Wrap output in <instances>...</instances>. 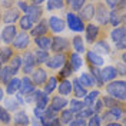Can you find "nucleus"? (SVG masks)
I'll return each mask as SVG.
<instances>
[{"label":"nucleus","mask_w":126,"mask_h":126,"mask_svg":"<svg viewBox=\"0 0 126 126\" xmlns=\"http://www.w3.org/2000/svg\"><path fill=\"white\" fill-rule=\"evenodd\" d=\"M89 69H90L92 78L94 79V85H97L99 87H102L103 82H102V78H100V69H99V67H93V66H89Z\"/></svg>","instance_id":"45"},{"label":"nucleus","mask_w":126,"mask_h":126,"mask_svg":"<svg viewBox=\"0 0 126 126\" xmlns=\"http://www.w3.org/2000/svg\"><path fill=\"white\" fill-rule=\"evenodd\" d=\"M85 33H86V40L87 43L93 45L94 42L97 40L99 34H100V29L97 24H93V23H87V26H85Z\"/></svg>","instance_id":"14"},{"label":"nucleus","mask_w":126,"mask_h":126,"mask_svg":"<svg viewBox=\"0 0 126 126\" xmlns=\"http://www.w3.org/2000/svg\"><path fill=\"white\" fill-rule=\"evenodd\" d=\"M72 75H73V70H72L69 62H66V63H64V66L59 70V78H57V79H60V80H66L67 78H70Z\"/></svg>","instance_id":"41"},{"label":"nucleus","mask_w":126,"mask_h":126,"mask_svg":"<svg viewBox=\"0 0 126 126\" xmlns=\"http://www.w3.org/2000/svg\"><path fill=\"white\" fill-rule=\"evenodd\" d=\"M22 17L20 15V10L17 7H10V9H6L4 15L1 16L3 19V23H6V26H10V24H15V22H19V19Z\"/></svg>","instance_id":"10"},{"label":"nucleus","mask_w":126,"mask_h":126,"mask_svg":"<svg viewBox=\"0 0 126 126\" xmlns=\"http://www.w3.org/2000/svg\"><path fill=\"white\" fill-rule=\"evenodd\" d=\"M13 122H15L16 126H27L30 125V119L26 115L24 110H19L15 113V118H13Z\"/></svg>","instance_id":"26"},{"label":"nucleus","mask_w":126,"mask_h":126,"mask_svg":"<svg viewBox=\"0 0 126 126\" xmlns=\"http://www.w3.org/2000/svg\"><path fill=\"white\" fill-rule=\"evenodd\" d=\"M102 108H103V103H102V99H96V102L93 103L92 109H93V113L94 115H99L102 112Z\"/></svg>","instance_id":"51"},{"label":"nucleus","mask_w":126,"mask_h":126,"mask_svg":"<svg viewBox=\"0 0 126 126\" xmlns=\"http://www.w3.org/2000/svg\"><path fill=\"white\" fill-rule=\"evenodd\" d=\"M49 125L50 126H62V123H60L59 118H56V119H53V120H49Z\"/></svg>","instance_id":"57"},{"label":"nucleus","mask_w":126,"mask_h":126,"mask_svg":"<svg viewBox=\"0 0 126 126\" xmlns=\"http://www.w3.org/2000/svg\"><path fill=\"white\" fill-rule=\"evenodd\" d=\"M34 45L37 46L39 50H45V52H49L50 50V46H52V37L47 34V36H42V37H36L34 39Z\"/></svg>","instance_id":"23"},{"label":"nucleus","mask_w":126,"mask_h":126,"mask_svg":"<svg viewBox=\"0 0 126 126\" xmlns=\"http://www.w3.org/2000/svg\"><path fill=\"white\" fill-rule=\"evenodd\" d=\"M12 45H13L12 49L19 50V52L27 49V47L30 46V36H29V33H27V32H20V33H17V36L15 37V40H13Z\"/></svg>","instance_id":"5"},{"label":"nucleus","mask_w":126,"mask_h":126,"mask_svg":"<svg viewBox=\"0 0 126 126\" xmlns=\"http://www.w3.org/2000/svg\"><path fill=\"white\" fill-rule=\"evenodd\" d=\"M118 76V70H116V67H113V66H106V67H103L100 69V78H102V82H112L113 79H116Z\"/></svg>","instance_id":"21"},{"label":"nucleus","mask_w":126,"mask_h":126,"mask_svg":"<svg viewBox=\"0 0 126 126\" xmlns=\"http://www.w3.org/2000/svg\"><path fill=\"white\" fill-rule=\"evenodd\" d=\"M123 113H125V110H123V108L119 105L116 108L108 109L102 116H100V119H102V120H106L108 123H109V122H118L119 119L123 118Z\"/></svg>","instance_id":"6"},{"label":"nucleus","mask_w":126,"mask_h":126,"mask_svg":"<svg viewBox=\"0 0 126 126\" xmlns=\"http://www.w3.org/2000/svg\"><path fill=\"white\" fill-rule=\"evenodd\" d=\"M120 56H122V57H120V59H122V62H125V59H126V55H125V53H122Z\"/></svg>","instance_id":"62"},{"label":"nucleus","mask_w":126,"mask_h":126,"mask_svg":"<svg viewBox=\"0 0 126 126\" xmlns=\"http://www.w3.org/2000/svg\"><path fill=\"white\" fill-rule=\"evenodd\" d=\"M86 60L89 62L90 66H93V67H99V66H103V57L100 55H97V53H94L93 50H87L86 52Z\"/></svg>","instance_id":"22"},{"label":"nucleus","mask_w":126,"mask_h":126,"mask_svg":"<svg viewBox=\"0 0 126 126\" xmlns=\"http://www.w3.org/2000/svg\"><path fill=\"white\" fill-rule=\"evenodd\" d=\"M34 24L32 23L30 20H29V17L26 15H23L20 19H19V27L22 29V32H27V30H32V27H33Z\"/></svg>","instance_id":"43"},{"label":"nucleus","mask_w":126,"mask_h":126,"mask_svg":"<svg viewBox=\"0 0 126 126\" xmlns=\"http://www.w3.org/2000/svg\"><path fill=\"white\" fill-rule=\"evenodd\" d=\"M69 47H70V42L66 37H62V36L52 37V46H50V49L55 53H64Z\"/></svg>","instance_id":"8"},{"label":"nucleus","mask_w":126,"mask_h":126,"mask_svg":"<svg viewBox=\"0 0 126 126\" xmlns=\"http://www.w3.org/2000/svg\"><path fill=\"white\" fill-rule=\"evenodd\" d=\"M66 62H67V57H66L64 53H55L47 59L46 66L52 70H60Z\"/></svg>","instance_id":"4"},{"label":"nucleus","mask_w":126,"mask_h":126,"mask_svg":"<svg viewBox=\"0 0 126 126\" xmlns=\"http://www.w3.org/2000/svg\"><path fill=\"white\" fill-rule=\"evenodd\" d=\"M13 78H15V76L12 75V69H10V66H6V64L1 66V69H0V82L4 83V85H7Z\"/></svg>","instance_id":"34"},{"label":"nucleus","mask_w":126,"mask_h":126,"mask_svg":"<svg viewBox=\"0 0 126 126\" xmlns=\"http://www.w3.org/2000/svg\"><path fill=\"white\" fill-rule=\"evenodd\" d=\"M67 105L70 106V109L69 110H72L73 113H78V112H80L83 108H86L85 103H83V100H79V99H72V100H69Z\"/></svg>","instance_id":"44"},{"label":"nucleus","mask_w":126,"mask_h":126,"mask_svg":"<svg viewBox=\"0 0 126 126\" xmlns=\"http://www.w3.org/2000/svg\"><path fill=\"white\" fill-rule=\"evenodd\" d=\"M72 93L76 96V99H83L87 94V90L78 82V79L72 80Z\"/></svg>","instance_id":"24"},{"label":"nucleus","mask_w":126,"mask_h":126,"mask_svg":"<svg viewBox=\"0 0 126 126\" xmlns=\"http://www.w3.org/2000/svg\"><path fill=\"white\" fill-rule=\"evenodd\" d=\"M64 6H66V1H63V0H49V1H46L47 12H55L59 9H64Z\"/></svg>","instance_id":"39"},{"label":"nucleus","mask_w":126,"mask_h":126,"mask_svg":"<svg viewBox=\"0 0 126 126\" xmlns=\"http://www.w3.org/2000/svg\"><path fill=\"white\" fill-rule=\"evenodd\" d=\"M66 4L72 9V13H76V12L82 10V7L86 4V1L85 0H69V1H66Z\"/></svg>","instance_id":"42"},{"label":"nucleus","mask_w":126,"mask_h":126,"mask_svg":"<svg viewBox=\"0 0 126 126\" xmlns=\"http://www.w3.org/2000/svg\"><path fill=\"white\" fill-rule=\"evenodd\" d=\"M47 24H49V30H52L53 33H62L66 27L64 20L60 19L59 16H50L47 20Z\"/></svg>","instance_id":"12"},{"label":"nucleus","mask_w":126,"mask_h":126,"mask_svg":"<svg viewBox=\"0 0 126 126\" xmlns=\"http://www.w3.org/2000/svg\"><path fill=\"white\" fill-rule=\"evenodd\" d=\"M86 126H102L100 115H93L92 118H89V122H86Z\"/></svg>","instance_id":"49"},{"label":"nucleus","mask_w":126,"mask_h":126,"mask_svg":"<svg viewBox=\"0 0 126 126\" xmlns=\"http://www.w3.org/2000/svg\"><path fill=\"white\" fill-rule=\"evenodd\" d=\"M56 87H57V76H50V78H47L46 83H45L43 92L46 94H50L52 92L56 90Z\"/></svg>","instance_id":"35"},{"label":"nucleus","mask_w":126,"mask_h":126,"mask_svg":"<svg viewBox=\"0 0 126 126\" xmlns=\"http://www.w3.org/2000/svg\"><path fill=\"white\" fill-rule=\"evenodd\" d=\"M0 122H1L3 125H9V123L12 122L10 113H9L4 108H1V106H0Z\"/></svg>","instance_id":"48"},{"label":"nucleus","mask_w":126,"mask_h":126,"mask_svg":"<svg viewBox=\"0 0 126 126\" xmlns=\"http://www.w3.org/2000/svg\"><path fill=\"white\" fill-rule=\"evenodd\" d=\"M94 16V4L90 3V1H86V4L82 7V10L79 12V19L85 23V22H89L92 20Z\"/></svg>","instance_id":"18"},{"label":"nucleus","mask_w":126,"mask_h":126,"mask_svg":"<svg viewBox=\"0 0 126 126\" xmlns=\"http://www.w3.org/2000/svg\"><path fill=\"white\" fill-rule=\"evenodd\" d=\"M1 66H3V64H1V63H0V69H1Z\"/></svg>","instance_id":"63"},{"label":"nucleus","mask_w":126,"mask_h":126,"mask_svg":"<svg viewBox=\"0 0 126 126\" xmlns=\"http://www.w3.org/2000/svg\"><path fill=\"white\" fill-rule=\"evenodd\" d=\"M34 102H36V108L45 110L49 106V103H50V97L43 90H36L34 92Z\"/></svg>","instance_id":"20"},{"label":"nucleus","mask_w":126,"mask_h":126,"mask_svg":"<svg viewBox=\"0 0 126 126\" xmlns=\"http://www.w3.org/2000/svg\"><path fill=\"white\" fill-rule=\"evenodd\" d=\"M78 82L85 87V89H86V87H93L94 86V79L92 78V75H90V73H87V72L82 73V75L79 76Z\"/></svg>","instance_id":"30"},{"label":"nucleus","mask_w":126,"mask_h":126,"mask_svg":"<svg viewBox=\"0 0 126 126\" xmlns=\"http://www.w3.org/2000/svg\"><path fill=\"white\" fill-rule=\"evenodd\" d=\"M116 70H118V75L125 76V64H119L118 67H116Z\"/></svg>","instance_id":"58"},{"label":"nucleus","mask_w":126,"mask_h":126,"mask_svg":"<svg viewBox=\"0 0 126 126\" xmlns=\"http://www.w3.org/2000/svg\"><path fill=\"white\" fill-rule=\"evenodd\" d=\"M72 46L75 49V53H78V55L86 52V49H85V42L82 39V36H79V34L72 39Z\"/></svg>","instance_id":"32"},{"label":"nucleus","mask_w":126,"mask_h":126,"mask_svg":"<svg viewBox=\"0 0 126 126\" xmlns=\"http://www.w3.org/2000/svg\"><path fill=\"white\" fill-rule=\"evenodd\" d=\"M73 119H75V113H73L72 110L64 109V110H62V112H60V118H59V120H60L62 126L63 125H69Z\"/></svg>","instance_id":"40"},{"label":"nucleus","mask_w":126,"mask_h":126,"mask_svg":"<svg viewBox=\"0 0 126 126\" xmlns=\"http://www.w3.org/2000/svg\"><path fill=\"white\" fill-rule=\"evenodd\" d=\"M0 20H1V15H0Z\"/></svg>","instance_id":"64"},{"label":"nucleus","mask_w":126,"mask_h":126,"mask_svg":"<svg viewBox=\"0 0 126 126\" xmlns=\"http://www.w3.org/2000/svg\"><path fill=\"white\" fill-rule=\"evenodd\" d=\"M106 92L108 96L116 99L118 102H125L126 100V83L125 80H112L106 85Z\"/></svg>","instance_id":"1"},{"label":"nucleus","mask_w":126,"mask_h":126,"mask_svg":"<svg viewBox=\"0 0 126 126\" xmlns=\"http://www.w3.org/2000/svg\"><path fill=\"white\" fill-rule=\"evenodd\" d=\"M20 67H22V57H20V55H15L12 59H10V69H12V75L16 76V75H17V72L20 70Z\"/></svg>","instance_id":"38"},{"label":"nucleus","mask_w":126,"mask_h":126,"mask_svg":"<svg viewBox=\"0 0 126 126\" xmlns=\"http://www.w3.org/2000/svg\"><path fill=\"white\" fill-rule=\"evenodd\" d=\"M30 123H32L33 126H42L40 120H39V119H36V118H33V119H32V120H30Z\"/></svg>","instance_id":"59"},{"label":"nucleus","mask_w":126,"mask_h":126,"mask_svg":"<svg viewBox=\"0 0 126 126\" xmlns=\"http://www.w3.org/2000/svg\"><path fill=\"white\" fill-rule=\"evenodd\" d=\"M36 92V86L33 85L32 79L29 76H24L23 79H20V89H19V93L26 96V94H32Z\"/></svg>","instance_id":"17"},{"label":"nucleus","mask_w":126,"mask_h":126,"mask_svg":"<svg viewBox=\"0 0 126 126\" xmlns=\"http://www.w3.org/2000/svg\"><path fill=\"white\" fill-rule=\"evenodd\" d=\"M4 109L7 110H17L19 109V103L16 102V99H9V100H6V108Z\"/></svg>","instance_id":"50"},{"label":"nucleus","mask_w":126,"mask_h":126,"mask_svg":"<svg viewBox=\"0 0 126 126\" xmlns=\"http://www.w3.org/2000/svg\"><path fill=\"white\" fill-rule=\"evenodd\" d=\"M3 97H4V92H3V89L0 87V102L3 100Z\"/></svg>","instance_id":"61"},{"label":"nucleus","mask_w":126,"mask_h":126,"mask_svg":"<svg viewBox=\"0 0 126 126\" xmlns=\"http://www.w3.org/2000/svg\"><path fill=\"white\" fill-rule=\"evenodd\" d=\"M93 115H94V113H93V109H92V108H83L80 112L75 113V118H78V119H85V120H86L87 118H92Z\"/></svg>","instance_id":"46"},{"label":"nucleus","mask_w":126,"mask_h":126,"mask_svg":"<svg viewBox=\"0 0 126 126\" xmlns=\"http://www.w3.org/2000/svg\"><path fill=\"white\" fill-rule=\"evenodd\" d=\"M69 126H86V120H85V119H78V118H75V119L70 122V123H69Z\"/></svg>","instance_id":"52"},{"label":"nucleus","mask_w":126,"mask_h":126,"mask_svg":"<svg viewBox=\"0 0 126 126\" xmlns=\"http://www.w3.org/2000/svg\"><path fill=\"white\" fill-rule=\"evenodd\" d=\"M32 82H33V85L34 86H42V85H45L47 80V73L46 70L43 69V67H36L34 70L32 72Z\"/></svg>","instance_id":"15"},{"label":"nucleus","mask_w":126,"mask_h":126,"mask_svg":"<svg viewBox=\"0 0 126 126\" xmlns=\"http://www.w3.org/2000/svg\"><path fill=\"white\" fill-rule=\"evenodd\" d=\"M15 56V52L10 46H3L0 49V63L4 66L7 62H10V59Z\"/></svg>","instance_id":"28"},{"label":"nucleus","mask_w":126,"mask_h":126,"mask_svg":"<svg viewBox=\"0 0 126 126\" xmlns=\"http://www.w3.org/2000/svg\"><path fill=\"white\" fill-rule=\"evenodd\" d=\"M109 24L113 26V29L115 27H119L120 24L125 23V13L122 12H119V9H113V10H109Z\"/></svg>","instance_id":"16"},{"label":"nucleus","mask_w":126,"mask_h":126,"mask_svg":"<svg viewBox=\"0 0 126 126\" xmlns=\"http://www.w3.org/2000/svg\"><path fill=\"white\" fill-rule=\"evenodd\" d=\"M69 26V29L72 32H85V23L79 19V16L76 13H72V12H67L66 13V22Z\"/></svg>","instance_id":"3"},{"label":"nucleus","mask_w":126,"mask_h":126,"mask_svg":"<svg viewBox=\"0 0 126 126\" xmlns=\"http://www.w3.org/2000/svg\"><path fill=\"white\" fill-rule=\"evenodd\" d=\"M17 33H19V32H17V27H16L15 24H10V26H4V27H3L0 37H1V40H3L4 45H12L13 40H15V37L17 36Z\"/></svg>","instance_id":"11"},{"label":"nucleus","mask_w":126,"mask_h":126,"mask_svg":"<svg viewBox=\"0 0 126 126\" xmlns=\"http://www.w3.org/2000/svg\"><path fill=\"white\" fill-rule=\"evenodd\" d=\"M16 4H17L19 10L23 12V13H26V10H27V7H29V3H27V1H16Z\"/></svg>","instance_id":"53"},{"label":"nucleus","mask_w":126,"mask_h":126,"mask_svg":"<svg viewBox=\"0 0 126 126\" xmlns=\"http://www.w3.org/2000/svg\"><path fill=\"white\" fill-rule=\"evenodd\" d=\"M24 15L27 16V17H29V20L34 24V23H37V22L42 20L43 9L39 7V6H33V4L29 3V7H27V10H26V13H24Z\"/></svg>","instance_id":"13"},{"label":"nucleus","mask_w":126,"mask_h":126,"mask_svg":"<svg viewBox=\"0 0 126 126\" xmlns=\"http://www.w3.org/2000/svg\"><path fill=\"white\" fill-rule=\"evenodd\" d=\"M33 57H34V63L36 64H43V63L47 62V59L50 57L49 55V52H45V50H34V53H33Z\"/></svg>","instance_id":"36"},{"label":"nucleus","mask_w":126,"mask_h":126,"mask_svg":"<svg viewBox=\"0 0 126 126\" xmlns=\"http://www.w3.org/2000/svg\"><path fill=\"white\" fill-rule=\"evenodd\" d=\"M125 24H120L119 27H115L113 30L110 32V39L113 40V43H118L122 39H125Z\"/></svg>","instance_id":"29"},{"label":"nucleus","mask_w":126,"mask_h":126,"mask_svg":"<svg viewBox=\"0 0 126 126\" xmlns=\"http://www.w3.org/2000/svg\"><path fill=\"white\" fill-rule=\"evenodd\" d=\"M93 17L96 19V22H99V24H103V26L108 24V22H109V10L105 6L103 1H97L94 4V16Z\"/></svg>","instance_id":"2"},{"label":"nucleus","mask_w":126,"mask_h":126,"mask_svg":"<svg viewBox=\"0 0 126 126\" xmlns=\"http://www.w3.org/2000/svg\"><path fill=\"white\" fill-rule=\"evenodd\" d=\"M102 103L105 108H108V109H112V108H116L119 106V102L116 99H113V97H110V96H105L102 99Z\"/></svg>","instance_id":"47"},{"label":"nucleus","mask_w":126,"mask_h":126,"mask_svg":"<svg viewBox=\"0 0 126 126\" xmlns=\"http://www.w3.org/2000/svg\"><path fill=\"white\" fill-rule=\"evenodd\" d=\"M100 96V92L99 90H92V92H87V94L83 97V103L86 108H92L93 103L96 102V99H99Z\"/></svg>","instance_id":"33"},{"label":"nucleus","mask_w":126,"mask_h":126,"mask_svg":"<svg viewBox=\"0 0 126 126\" xmlns=\"http://www.w3.org/2000/svg\"><path fill=\"white\" fill-rule=\"evenodd\" d=\"M105 6H109L110 10H113V9H118L119 1H110V0H108V1H105Z\"/></svg>","instance_id":"56"},{"label":"nucleus","mask_w":126,"mask_h":126,"mask_svg":"<svg viewBox=\"0 0 126 126\" xmlns=\"http://www.w3.org/2000/svg\"><path fill=\"white\" fill-rule=\"evenodd\" d=\"M20 57H22V70H23V73L24 75H32V72L36 69L33 53L24 52L23 55H20Z\"/></svg>","instance_id":"7"},{"label":"nucleus","mask_w":126,"mask_h":126,"mask_svg":"<svg viewBox=\"0 0 126 126\" xmlns=\"http://www.w3.org/2000/svg\"><path fill=\"white\" fill-rule=\"evenodd\" d=\"M93 45H94V49H93L94 53H97V55H109L110 53V47L105 39L96 40Z\"/></svg>","instance_id":"25"},{"label":"nucleus","mask_w":126,"mask_h":126,"mask_svg":"<svg viewBox=\"0 0 126 126\" xmlns=\"http://www.w3.org/2000/svg\"><path fill=\"white\" fill-rule=\"evenodd\" d=\"M47 34H49V24H47L46 19H42L40 22H37L36 26H33L30 33H29V36H33L34 39L42 37V36H47Z\"/></svg>","instance_id":"9"},{"label":"nucleus","mask_w":126,"mask_h":126,"mask_svg":"<svg viewBox=\"0 0 126 126\" xmlns=\"http://www.w3.org/2000/svg\"><path fill=\"white\" fill-rule=\"evenodd\" d=\"M69 64H70V67H72V70L73 72H76L79 70L82 66H83V59H82V56L78 55V53H70L69 55Z\"/></svg>","instance_id":"27"},{"label":"nucleus","mask_w":126,"mask_h":126,"mask_svg":"<svg viewBox=\"0 0 126 126\" xmlns=\"http://www.w3.org/2000/svg\"><path fill=\"white\" fill-rule=\"evenodd\" d=\"M105 126H123V123H119V122H109Z\"/></svg>","instance_id":"60"},{"label":"nucleus","mask_w":126,"mask_h":126,"mask_svg":"<svg viewBox=\"0 0 126 126\" xmlns=\"http://www.w3.org/2000/svg\"><path fill=\"white\" fill-rule=\"evenodd\" d=\"M67 103H69L67 99H64V97H62V96H55V97L50 99L49 108H50L52 110H55L56 113H59V112H62V110L66 109Z\"/></svg>","instance_id":"19"},{"label":"nucleus","mask_w":126,"mask_h":126,"mask_svg":"<svg viewBox=\"0 0 126 126\" xmlns=\"http://www.w3.org/2000/svg\"><path fill=\"white\" fill-rule=\"evenodd\" d=\"M115 47H116V49H119V50H125V47H126V39H122L120 42L115 43Z\"/></svg>","instance_id":"55"},{"label":"nucleus","mask_w":126,"mask_h":126,"mask_svg":"<svg viewBox=\"0 0 126 126\" xmlns=\"http://www.w3.org/2000/svg\"><path fill=\"white\" fill-rule=\"evenodd\" d=\"M43 112H45V110H42V109H39V108H34V109H33V115H34V116H33V118H36V119H42L43 118Z\"/></svg>","instance_id":"54"},{"label":"nucleus","mask_w":126,"mask_h":126,"mask_svg":"<svg viewBox=\"0 0 126 126\" xmlns=\"http://www.w3.org/2000/svg\"><path fill=\"white\" fill-rule=\"evenodd\" d=\"M19 89H20V79H17V78H13L7 85H6V92H7V94L17 93Z\"/></svg>","instance_id":"37"},{"label":"nucleus","mask_w":126,"mask_h":126,"mask_svg":"<svg viewBox=\"0 0 126 126\" xmlns=\"http://www.w3.org/2000/svg\"><path fill=\"white\" fill-rule=\"evenodd\" d=\"M57 90H59V96H67V94L72 93V82L70 80H60V83H59V86H57Z\"/></svg>","instance_id":"31"}]
</instances>
